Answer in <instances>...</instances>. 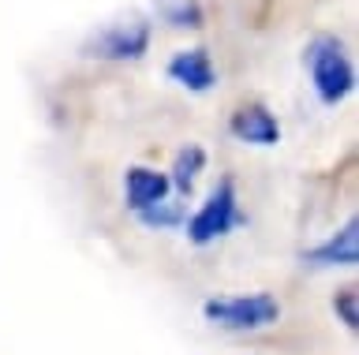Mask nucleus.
Wrapping results in <instances>:
<instances>
[{"label": "nucleus", "mask_w": 359, "mask_h": 355, "mask_svg": "<svg viewBox=\"0 0 359 355\" xmlns=\"http://www.w3.org/2000/svg\"><path fill=\"white\" fill-rule=\"evenodd\" d=\"M247 225L243 209H240V195H236V183L232 180H221L217 187L210 191V198L198 206V214L187 221V239L195 247H210V243L224 239L232 228Z\"/></svg>", "instance_id": "7ed1b4c3"}, {"label": "nucleus", "mask_w": 359, "mask_h": 355, "mask_svg": "<svg viewBox=\"0 0 359 355\" xmlns=\"http://www.w3.org/2000/svg\"><path fill=\"white\" fill-rule=\"evenodd\" d=\"M142 221L146 228H157V232H165V228H180L184 225V206L180 202H157V206H150V209H142V214H135Z\"/></svg>", "instance_id": "9b49d317"}, {"label": "nucleus", "mask_w": 359, "mask_h": 355, "mask_svg": "<svg viewBox=\"0 0 359 355\" xmlns=\"http://www.w3.org/2000/svg\"><path fill=\"white\" fill-rule=\"evenodd\" d=\"M303 60H307V68H311V83H314L318 102L337 105L355 90V68H352V60H348L341 38L318 34L307 46V53H303Z\"/></svg>", "instance_id": "f257e3e1"}, {"label": "nucleus", "mask_w": 359, "mask_h": 355, "mask_svg": "<svg viewBox=\"0 0 359 355\" xmlns=\"http://www.w3.org/2000/svg\"><path fill=\"white\" fill-rule=\"evenodd\" d=\"M168 79L180 83L191 94H206L217 83V71H213V60L206 49H180L172 60H168Z\"/></svg>", "instance_id": "6e6552de"}, {"label": "nucleus", "mask_w": 359, "mask_h": 355, "mask_svg": "<svg viewBox=\"0 0 359 355\" xmlns=\"http://www.w3.org/2000/svg\"><path fill=\"white\" fill-rule=\"evenodd\" d=\"M355 262H359V221L355 217H348L325 243L303 251V265H318V270H325V265H355Z\"/></svg>", "instance_id": "39448f33"}, {"label": "nucleus", "mask_w": 359, "mask_h": 355, "mask_svg": "<svg viewBox=\"0 0 359 355\" xmlns=\"http://www.w3.org/2000/svg\"><path fill=\"white\" fill-rule=\"evenodd\" d=\"M150 38L154 30L142 15H123L112 19L109 27H101L94 38H86L83 53L94 60H139L150 49Z\"/></svg>", "instance_id": "20e7f679"}, {"label": "nucleus", "mask_w": 359, "mask_h": 355, "mask_svg": "<svg viewBox=\"0 0 359 355\" xmlns=\"http://www.w3.org/2000/svg\"><path fill=\"white\" fill-rule=\"evenodd\" d=\"M168 198V176L157 169H146V165H131L123 172V202H128L131 214H142L157 202Z\"/></svg>", "instance_id": "423d86ee"}, {"label": "nucleus", "mask_w": 359, "mask_h": 355, "mask_svg": "<svg viewBox=\"0 0 359 355\" xmlns=\"http://www.w3.org/2000/svg\"><path fill=\"white\" fill-rule=\"evenodd\" d=\"M202 169H206V150H202V146H184V150L176 153V161H172L168 187H176L180 195H191V187H195Z\"/></svg>", "instance_id": "9d476101"}, {"label": "nucleus", "mask_w": 359, "mask_h": 355, "mask_svg": "<svg viewBox=\"0 0 359 355\" xmlns=\"http://www.w3.org/2000/svg\"><path fill=\"white\" fill-rule=\"evenodd\" d=\"M157 19L176 30H202L206 27V12L198 0H157Z\"/></svg>", "instance_id": "1a4fd4ad"}, {"label": "nucleus", "mask_w": 359, "mask_h": 355, "mask_svg": "<svg viewBox=\"0 0 359 355\" xmlns=\"http://www.w3.org/2000/svg\"><path fill=\"white\" fill-rule=\"evenodd\" d=\"M229 131H232L240 142H251V146H273V142L280 139L277 116L269 113L266 105H258V102L236 109L232 120H229Z\"/></svg>", "instance_id": "0eeeda50"}, {"label": "nucleus", "mask_w": 359, "mask_h": 355, "mask_svg": "<svg viewBox=\"0 0 359 355\" xmlns=\"http://www.w3.org/2000/svg\"><path fill=\"white\" fill-rule=\"evenodd\" d=\"M210 326H217L224 333H255L266 329L280 318V303L269 292H255V295H221V299H206L202 303Z\"/></svg>", "instance_id": "f03ea898"}, {"label": "nucleus", "mask_w": 359, "mask_h": 355, "mask_svg": "<svg viewBox=\"0 0 359 355\" xmlns=\"http://www.w3.org/2000/svg\"><path fill=\"white\" fill-rule=\"evenodd\" d=\"M333 314L344 321V329H359V295H355V288L352 284H344V288H337V295H333Z\"/></svg>", "instance_id": "f8f14e48"}]
</instances>
